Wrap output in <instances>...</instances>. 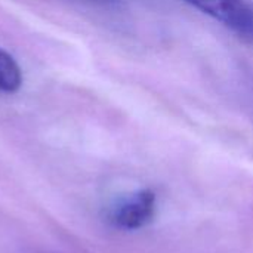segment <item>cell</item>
Instances as JSON below:
<instances>
[{
  "instance_id": "1",
  "label": "cell",
  "mask_w": 253,
  "mask_h": 253,
  "mask_svg": "<svg viewBox=\"0 0 253 253\" xmlns=\"http://www.w3.org/2000/svg\"><path fill=\"white\" fill-rule=\"evenodd\" d=\"M156 215V194L142 188L116 200L105 213L107 222L122 231H136L148 225Z\"/></svg>"
},
{
  "instance_id": "2",
  "label": "cell",
  "mask_w": 253,
  "mask_h": 253,
  "mask_svg": "<svg viewBox=\"0 0 253 253\" xmlns=\"http://www.w3.org/2000/svg\"><path fill=\"white\" fill-rule=\"evenodd\" d=\"M233 31L253 37V7L245 0H182Z\"/></svg>"
},
{
  "instance_id": "3",
  "label": "cell",
  "mask_w": 253,
  "mask_h": 253,
  "mask_svg": "<svg viewBox=\"0 0 253 253\" xmlns=\"http://www.w3.org/2000/svg\"><path fill=\"white\" fill-rule=\"evenodd\" d=\"M22 70L16 59L0 47V92L15 93L22 86Z\"/></svg>"
}]
</instances>
